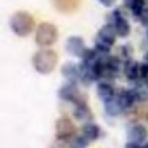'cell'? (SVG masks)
I'll use <instances>...</instances> for the list:
<instances>
[{
    "label": "cell",
    "mask_w": 148,
    "mask_h": 148,
    "mask_svg": "<svg viewBox=\"0 0 148 148\" xmlns=\"http://www.w3.org/2000/svg\"><path fill=\"white\" fill-rule=\"evenodd\" d=\"M34 27H35L34 17L26 10H18L10 18V29L16 35L21 36V38L31 34Z\"/></svg>",
    "instance_id": "6da1fadb"
},
{
    "label": "cell",
    "mask_w": 148,
    "mask_h": 148,
    "mask_svg": "<svg viewBox=\"0 0 148 148\" xmlns=\"http://www.w3.org/2000/svg\"><path fill=\"white\" fill-rule=\"evenodd\" d=\"M57 53L52 49H40L33 56V66L40 74H49L57 65Z\"/></svg>",
    "instance_id": "7a4b0ae2"
},
{
    "label": "cell",
    "mask_w": 148,
    "mask_h": 148,
    "mask_svg": "<svg viewBox=\"0 0 148 148\" xmlns=\"http://www.w3.org/2000/svg\"><path fill=\"white\" fill-rule=\"evenodd\" d=\"M59 38V31L53 23L49 22H42L36 29L35 40L36 44L40 47H48L56 43Z\"/></svg>",
    "instance_id": "3957f363"
},
{
    "label": "cell",
    "mask_w": 148,
    "mask_h": 148,
    "mask_svg": "<svg viewBox=\"0 0 148 148\" xmlns=\"http://www.w3.org/2000/svg\"><path fill=\"white\" fill-rule=\"evenodd\" d=\"M75 135V126L69 118H59L56 122V138L61 142H72Z\"/></svg>",
    "instance_id": "277c9868"
},
{
    "label": "cell",
    "mask_w": 148,
    "mask_h": 148,
    "mask_svg": "<svg viewBox=\"0 0 148 148\" xmlns=\"http://www.w3.org/2000/svg\"><path fill=\"white\" fill-rule=\"evenodd\" d=\"M59 97L61 100H65V101L74 103L75 105L81 104V103H84L83 96L81 95L79 90L77 88V86H75V82H70V83L62 86L61 88L59 90Z\"/></svg>",
    "instance_id": "5b68a950"
},
{
    "label": "cell",
    "mask_w": 148,
    "mask_h": 148,
    "mask_svg": "<svg viewBox=\"0 0 148 148\" xmlns=\"http://www.w3.org/2000/svg\"><path fill=\"white\" fill-rule=\"evenodd\" d=\"M147 136H148V130L146 129V126H143V125H134L127 131V142L136 143L140 147L146 142Z\"/></svg>",
    "instance_id": "8992f818"
},
{
    "label": "cell",
    "mask_w": 148,
    "mask_h": 148,
    "mask_svg": "<svg viewBox=\"0 0 148 148\" xmlns=\"http://www.w3.org/2000/svg\"><path fill=\"white\" fill-rule=\"evenodd\" d=\"M66 52L72 56L81 57L84 51V42L81 36H70L66 40Z\"/></svg>",
    "instance_id": "52a82bcc"
},
{
    "label": "cell",
    "mask_w": 148,
    "mask_h": 148,
    "mask_svg": "<svg viewBox=\"0 0 148 148\" xmlns=\"http://www.w3.org/2000/svg\"><path fill=\"white\" fill-rule=\"evenodd\" d=\"M116 35H117V31H116L114 25L107 22V25H104L99 30V33H97V35H96V39H100V40L113 46L116 42Z\"/></svg>",
    "instance_id": "ba28073f"
},
{
    "label": "cell",
    "mask_w": 148,
    "mask_h": 148,
    "mask_svg": "<svg viewBox=\"0 0 148 148\" xmlns=\"http://www.w3.org/2000/svg\"><path fill=\"white\" fill-rule=\"evenodd\" d=\"M117 99H118L120 105L122 107V109L126 110L133 107V104L138 100V92L134 91V90H122L118 94Z\"/></svg>",
    "instance_id": "9c48e42d"
},
{
    "label": "cell",
    "mask_w": 148,
    "mask_h": 148,
    "mask_svg": "<svg viewBox=\"0 0 148 148\" xmlns=\"http://www.w3.org/2000/svg\"><path fill=\"white\" fill-rule=\"evenodd\" d=\"M73 116L75 120L81 121V122H84V123L94 121V114H92L90 107L86 104V101L75 105V109H74V112H73Z\"/></svg>",
    "instance_id": "30bf717a"
},
{
    "label": "cell",
    "mask_w": 148,
    "mask_h": 148,
    "mask_svg": "<svg viewBox=\"0 0 148 148\" xmlns=\"http://www.w3.org/2000/svg\"><path fill=\"white\" fill-rule=\"evenodd\" d=\"M82 0H52L55 8L61 13H73L78 9Z\"/></svg>",
    "instance_id": "8fae6325"
},
{
    "label": "cell",
    "mask_w": 148,
    "mask_h": 148,
    "mask_svg": "<svg viewBox=\"0 0 148 148\" xmlns=\"http://www.w3.org/2000/svg\"><path fill=\"white\" fill-rule=\"evenodd\" d=\"M139 69H140V65H139L135 60L129 59V60H126V62H125L123 73H125V77L129 81H136L138 78H140Z\"/></svg>",
    "instance_id": "7c38bea8"
},
{
    "label": "cell",
    "mask_w": 148,
    "mask_h": 148,
    "mask_svg": "<svg viewBox=\"0 0 148 148\" xmlns=\"http://www.w3.org/2000/svg\"><path fill=\"white\" fill-rule=\"evenodd\" d=\"M61 74L69 82H75L77 79H79V65L74 64L72 61L65 62L61 68Z\"/></svg>",
    "instance_id": "4fadbf2b"
},
{
    "label": "cell",
    "mask_w": 148,
    "mask_h": 148,
    "mask_svg": "<svg viewBox=\"0 0 148 148\" xmlns=\"http://www.w3.org/2000/svg\"><path fill=\"white\" fill-rule=\"evenodd\" d=\"M100 133H101L100 127L94 122H86L82 126V135L86 139H88L90 142L96 140L100 136Z\"/></svg>",
    "instance_id": "5bb4252c"
},
{
    "label": "cell",
    "mask_w": 148,
    "mask_h": 148,
    "mask_svg": "<svg viewBox=\"0 0 148 148\" xmlns=\"http://www.w3.org/2000/svg\"><path fill=\"white\" fill-rule=\"evenodd\" d=\"M96 91H97V96L104 103L114 97V90H113V87L110 86L109 83H107V82H103V83L97 84Z\"/></svg>",
    "instance_id": "9a60e30c"
},
{
    "label": "cell",
    "mask_w": 148,
    "mask_h": 148,
    "mask_svg": "<svg viewBox=\"0 0 148 148\" xmlns=\"http://www.w3.org/2000/svg\"><path fill=\"white\" fill-rule=\"evenodd\" d=\"M116 27V31H117V35L121 36V38H126V36L130 34L131 29H130V23L127 22V20L126 18L122 17V14L120 16V17L116 20V22L113 23Z\"/></svg>",
    "instance_id": "2e32d148"
},
{
    "label": "cell",
    "mask_w": 148,
    "mask_h": 148,
    "mask_svg": "<svg viewBox=\"0 0 148 148\" xmlns=\"http://www.w3.org/2000/svg\"><path fill=\"white\" fill-rule=\"evenodd\" d=\"M104 105H105V113H107L108 116H112V117H114V116H118L123 110L122 107L120 105V103H118L117 97H116V99L113 97V99L105 101Z\"/></svg>",
    "instance_id": "e0dca14e"
},
{
    "label": "cell",
    "mask_w": 148,
    "mask_h": 148,
    "mask_svg": "<svg viewBox=\"0 0 148 148\" xmlns=\"http://www.w3.org/2000/svg\"><path fill=\"white\" fill-rule=\"evenodd\" d=\"M129 9L131 10V13H133L134 17L139 20V17L142 16L143 10L146 9V3H144V0H133V3H131V5H130Z\"/></svg>",
    "instance_id": "ac0fdd59"
},
{
    "label": "cell",
    "mask_w": 148,
    "mask_h": 148,
    "mask_svg": "<svg viewBox=\"0 0 148 148\" xmlns=\"http://www.w3.org/2000/svg\"><path fill=\"white\" fill-rule=\"evenodd\" d=\"M88 139H86L83 135L82 136H77L75 139H72V143H70V146L73 147H87L88 146Z\"/></svg>",
    "instance_id": "d6986e66"
},
{
    "label": "cell",
    "mask_w": 148,
    "mask_h": 148,
    "mask_svg": "<svg viewBox=\"0 0 148 148\" xmlns=\"http://www.w3.org/2000/svg\"><path fill=\"white\" fill-rule=\"evenodd\" d=\"M139 73H140V78L142 79H146L147 77H148V64H147V62H144V64L140 65Z\"/></svg>",
    "instance_id": "ffe728a7"
},
{
    "label": "cell",
    "mask_w": 148,
    "mask_h": 148,
    "mask_svg": "<svg viewBox=\"0 0 148 148\" xmlns=\"http://www.w3.org/2000/svg\"><path fill=\"white\" fill-rule=\"evenodd\" d=\"M139 20H140L142 25L146 26V27H148V9H147V8L143 10V13H142V16L139 17Z\"/></svg>",
    "instance_id": "44dd1931"
},
{
    "label": "cell",
    "mask_w": 148,
    "mask_h": 148,
    "mask_svg": "<svg viewBox=\"0 0 148 148\" xmlns=\"http://www.w3.org/2000/svg\"><path fill=\"white\" fill-rule=\"evenodd\" d=\"M116 1L117 0H99V3L101 5H104V7H112V5H114Z\"/></svg>",
    "instance_id": "7402d4cb"
},
{
    "label": "cell",
    "mask_w": 148,
    "mask_h": 148,
    "mask_svg": "<svg viewBox=\"0 0 148 148\" xmlns=\"http://www.w3.org/2000/svg\"><path fill=\"white\" fill-rule=\"evenodd\" d=\"M144 60H146V62H147V64H148V52H147V53H146V55H144Z\"/></svg>",
    "instance_id": "603a6c76"
},
{
    "label": "cell",
    "mask_w": 148,
    "mask_h": 148,
    "mask_svg": "<svg viewBox=\"0 0 148 148\" xmlns=\"http://www.w3.org/2000/svg\"><path fill=\"white\" fill-rule=\"evenodd\" d=\"M142 147H148V143H144V144H143V146H142Z\"/></svg>",
    "instance_id": "cb8c5ba5"
}]
</instances>
